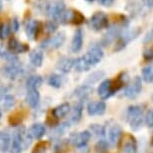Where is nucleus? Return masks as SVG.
<instances>
[{
    "instance_id": "nucleus-43",
    "label": "nucleus",
    "mask_w": 153,
    "mask_h": 153,
    "mask_svg": "<svg viewBox=\"0 0 153 153\" xmlns=\"http://www.w3.org/2000/svg\"><path fill=\"white\" fill-rule=\"evenodd\" d=\"M2 8H3V1L0 0V12L2 11Z\"/></svg>"
},
{
    "instance_id": "nucleus-32",
    "label": "nucleus",
    "mask_w": 153,
    "mask_h": 153,
    "mask_svg": "<svg viewBox=\"0 0 153 153\" xmlns=\"http://www.w3.org/2000/svg\"><path fill=\"white\" fill-rule=\"evenodd\" d=\"M142 79L146 83H153V63L142 69Z\"/></svg>"
},
{
    "instance_id": "nucleus-14",
    "label": "nucleus",
    "mask_w": 153,
    "mask_h": 153,
    "mask_svg": "<svg viewBox=\"0 0 153 153\" xmlns=\"http://www.w3.org/2000/svg\"><path fill=\"white\" fill-rule=\"evenodd\" d=\"M83 38H84V32L81 28L76 29L73 34L70 43V50L72 53H78L82 49L83 46Z\"/></svg>"
},
{
    "instance_id": "nucleus-41",
    "label": "nucleus",
    "mask_w": 153,
    "mask_h": 153,
    "mask_svg": "<svg viewBox=\"0 0 153 153\" xmlns=\"http://www.w3.org/2000/svg\"><path fill=\"white\" fill-rule=\"evenodd\" d=\"M151 41H153V27L148 31V32L146 33L145 37L143 38V43H144V44H146V43H150Z\"/></svg>"
},
{
    "instance_id": "nucleus-25",
    "label": "nucleus",
    "mask_w": 153,
    "mask_h": 153,
    "mask_svg": "<svg viewBox=\"0 0 153 153\" xmlns=\"http://www.w3.org/2000/svg\"><path fill=\"white\" fill-rule=\"evenodd\" d=\"M11 145V136L7 131L0 132V151L7 152L9 151Z\"/></svg>"
},
{
    "instance_id": "nucleus-26",
    "label": "nucleus",
    "mask_w": 153,
    "mask_h": 153,
    "mask_svg": "<svg viewBox=\"0 0 153 153\" xmlns=\"http://www.w3.org/2000/svg\"><path fill=\"white\" fill-rule=\"evenodd\" d=\"M137 151V143L134 137L131 135L126 136V139L123 143V152L124 153H136Z\"/></svg>"
},
{
    "instance_id": "nucleus-18",
    "label": "nucleus",
    "mask_w": 153,
    "mask_h": 153,
    "mask_svg": "<svg viewBox=\"0 0 153 153\" xmlns=\"http://www.w3.org/2000/svg\"><path fill=\"white\" fill-rule=\"evenodd\" d=\"M74 61H75L74 58H71V57L68 56H63L58 60V62L56 64V68L60 72H62V73H68L73 68Z\"/></svg>"
},
{
    "instance_id": "nucleus-27",
    "label": "nucleus",
    "mask_w": 153,
    "mask_h": 153,
    "mask_svg": "<svg viewBox=\"0 0 153 153\" xmlns=\"http://www.w3.org/2000/svg\"><path fill=\"white\" fill-rule=\"evenodd\" d=\"M42 82L43 79L40 75H30L26 80V89H38Z\"/></svg>"
},
{
    "instance_id": "nucleus-35",
    "label": "nucleus",
    "mask_w": 153,
    "mask_h": 153,
    "mask_svg": "<svg viewBox=\"0 0 153 153\" xmlns=\"http://www.w3.org/2000/svg\"><path fill=\"white\" fill-rule=\"evenodd\" d=\"M57 27H58V23L56 21H53V20H49V21L45 22L44 25H43V31L46 34L50 35V34L55 33Z\"/></svg>"
},
{
    "instance_id": "nucleus-11",
    "label": "nucleus",
    "mask_w": 153,
    "mask_h": 153,
    "mask_svg": "<svg viewBox=\"0 0 153 153\" xmlns=\"http://www.w3.org/2000/svg\"><path fill=\"white\" fill-rule=\"evenodd\" d=\"M142 90V80L139 76H135L133 80L124 88L123 95L129 99H134L141 93Z\"/></svg>"
},
{
    "instance_id": "nucleus-44",
    "label": "nucleus",
    "mask_w": 153,
    "mask_h": 153,
    "mask_svg": "<svg viewBox=\"0 0 153 153\" xmlns=\"http://www.w3.org/2000/svg\"><path fill=\"white\" fill-rule=\"evenodd\" d=\"M85 1H87V2H88V3H91V2H93V1H94V0H85Z\"/></svg>"
},
{
    "instance_id": "nucleus-45",
    "label": "nucleus",
    "mask_w": 153,
    "mask_h": 153,
    "mask_svg": "<svg viewBox=\"0 0 153 153\" xmlns=\"http://www.w3.org/2000/svg\"><path fill=\"white\" fill-rule=\"evenodd\" d=\"M1 117H2V112H1V110H0V119H1Z\"/></svg>"
},
{
    "instance_id": "nucleus-34",
    "label": "nucleus",
    "mask_w": 153,
    "mask_h": 153,
    "mask_svg": "<svg viewBox=\"0 0 153 153\" xmlns=\"http://www.w3.org/2000/svg\"><path fill=\"white\" fill-rule=\"evenodd\" d=\"M11 27L10 22H0V39H5L10 35Z\"/></svg>"
},
{
    "instance_id": "nucleus-17",
    "label": "nucleus",
    "mask_w": 153,
    "mask_h": 153,
    "mask_svg": "<svg viewBox=\"0 0 153 153\" xmlns=\"http://www.w3.org/2000/svg\"><path fill=\"white\" fill-rule=\"evenodd\" d=\"M121 136H122V128L118 124H114L108 131V143L111 146H117L120 142Z\"/></svg>"
},
{
    "instance_id": "nucleus-3",
    "label": "nucleus",
    "mask_w": 153,
    "mask_h": 153,
    "mask_svg": "<svg viewBox=\"0 0 153 153\" xmlns=\"http://www.w3.org/2000/svg\"><path fill=\"white\" fill-rule=\"evenodd\" d=\"M127 122L132 130H138L141 128L144 120V108L142 105L129 106L126 113Z\"/></svg>"
},
{
    "instance_id": "nucleus-37",
    "label": "nucleus",
    "mask_w": 153,
    "mask_h": 153,
    "mask_svg": "<svg viewBox=\"0 0 153 153\" xmlns=\"http://www.w3.org/2000/svg\"><path fill=\"white\" fill-rule=\"evenodd\" d=\"M143 59L145 61H153V45L146 47L143 51Z\"/></svg>"
},
{
    "instance_id": "nucleus-42",
    "label": "nucleus",
    "mask_w": 153,
    "mask_h": 153,
    "mask_svg": "<svg viewBox=\"0 0 153 153\" xmlns=\"http://www.w3.org/2000/svg\"><path fill=\"white\" fill-rule=\"evenodd\" d=\"M98 2L104 7H110L113 5L115 0H98Z\"/></svg>"
},
{
    "instance_id": "nucleus-9",
    "label": "nucleus",
    "mask_w": 153,
    "mask_h": 153,
    "mask_svg": "<svg viewBox=\"0 0 153 153\" xmlns=\"http://www.w3.org/2000/svg\"><path fill=\"white\" fill-rule=\"evenodd\" d=\"M66 40V34L63 31L54 34L49 38L43 40L40 44V48L44 49V50H54V49H58L64 44Z\"/></svg>"
},
{
    "instance_id": "nucleus-12",
    "label": "nucleus",
    "mask_w": 153,
    "mask_h": 153,
    "mask_svg": "<svg viewBox=\"0 0 153 153\" xmlns=\"http://www.w3.org/2000/svg\"><path fill=\"white\" fill-rule=\"evenodd\" d=\"M43 29V24L39 20L30 19L28 20L25 25V33L27 37L31 40H35L38 38L40 31Z\"/></svg>"
},
{
    "instance_id": "nucleus-39",
    "label": "nucleus",
    "mask_w": 153,
    "mask_h": 153,
    "mask_svg": "<svg viewBox=\"0 0 153 153\" xmlns=\"http://www.w3.org/2000/svg\"><path fill=\"white\" fill-rule=\"evenodd\" d=\"M144 119H145L146 125L148 126L149 128H153V109H150V110L147 112Z\"/></svg>"
},
{
    "instance_id": "nucleus-28",
    "label": "nucleus",
    "mask_w": 153,
    "mask_h": 153,
    "mask_svg": "<svg viewBox=\"0 0 153 153\" xmlns=\"http://www.w3.org/2000/svg\"><path fill=\"white\" fill-rule=\"evenodd\" d=\"M0 58L4 61L8 62H14V61H19L18 56L16 54L11 52L10 50H8V48L0 47Z\"/></svg>"
},
{
    "instance_id": "nucleus-20",
    "label": "nucleus",
    "mask_w": 153,
    "mask_h": 153,
    "mask_svg": "<svg viewBox=\"0 0 153 153\" xmlns=\"http://www.w3.org/2000/svg\"><path fill=\"white\" fill-rule=\"evenodd\" d=\"M28 134L30 135V137L32 139H40L45 135L46 133V128L44 124L42 123H35L28 129Z\"/></svg>"
},
{
    "instance_id": "nucleus-6",
    "label": "nucleus",
    "mask_w": 153,
    "mask_h": 153,
    "mask_svg": "<svg viewBox=\"0 0 153 153\" xmlns=\"http://www.w3.org/2000/svg\"><path fill=\"white\" fill-rule=\"evenodd\" d=\"M141 33L140 27H135L132 29H124L122 33L120 34L119 37L116 39V43H115L114 51H120L123 48H125L127 44H129L132 40H134L136 37L139 36Z\"/></svg>"
},
{
    "instance_id": "nucleus-48",
    "label": "nucleus",
    "mask_w": 153,
    "mask_h": 153,
    "mask_svg": "<svg viewBox=\"0 0 153 153\" xmlns=\"http://www.w3.org/2000/svg\"><path fill=\"white\" fill-rule=\"evenodd\" d=\"M7 1H9V0H7Z\"/></svg>"
},
{
    "instance_id": "nucleus-40",
    "label": "nucleus",
    "mask_w": 153,
    "mask_h": 153,
    "mask_svg": "<svg viewBox=\"0 0 153 153\" xmlns=\"http://www.w3.org/2000/svg\"><path fill=\"white\" fill-rule=\"evenodd\" d=\"M96 150L99 152H105L108 148V142H106L105 140H100L99 142L96 144Z\"/></svg>"
},
{
    "instance_id": "nucleus-47",
    "label": "nucleus",
    "mask_w": 153,
    "mask_h": 153,
    "mask_svg": "<svg viewBox=\"0 0 153 153\" xmlns=\"http://www.w3.org/2000/svg\"><path fill=\"white\" fill-rule=\"evenodd\" d=\"M152 100H153V95H152Z\"/></svg>"
},
{
    "instance_id": "nucleus-10",
    "label": "nucleus",
    "mask_w": 153,
    "mask_h": 153,
    "mask_svg": "<svg viewBox=\"0 0 153 153\" xmlns=\"http://www.w3.org/2000/svg\"><path fill=\"white\" fill-rule=\"evenodd\" d=\"M23 71H24V69L19 61L8 62L1 67L2 74L9 79H16L23 73Z\"/></svg>"
},
{
    "instance_id": "nucleus-2",
    "label": "nucleus",
    "mask_w": 153,
    "mask_h": 153,
    "mask_svg": "<svg viewBox=\"0 0 153 153\" xmlns=\"http://www.w3.org/2000/svg\"><path fill=\"white\" fill-rule=\"evenodd\" d=\"M32 138L28 134L25 128H18L14 132L9 152L10 153H21L31 144Z\"/></svg>"
},
{
    "instance_id": "nucleus-30",
    "label": "nucleus",
    "mask_w": 153,
    "mask_h": 153,
    "mask_svg": "<svg viewBox=\"0 0 153 153\" xmlns=\"http://www.w3.org/2000/svg\"><path fill=\"white\" fill-rule=\"evenodd\" d=\"M70 127V123L68 122H65V123H61L59 124L58 126L54 127L53 130L51 131V137H54V138H57V137H60L62 134H64V132L67 130V129Z\"/></svg>"
},
{
    "instance_id": "nucleus-31",
    "label": "nucleus",
    "mask_w": 153,
    "mask_h": 153,
    "mask_svg": "<svg viewBox=\"0 0 153 153\" xmlns=\"http://www.w3.org/2000/svg\"><path fill=\"white\" fill-rule=\"evenodd\" d=\"M48 85H50L53 88H60L63 83V77L59 74H51L47 79Z\"/></svg>"
},
{
    "instance_id": "nucleus-1",
    "label": "nucleus",
    "mask_w": 153,
    "mask_h": 153,
    "mask_svg": "<svg viewBox=\"0 0 153 153\" xmlns=\"http://www.w3.org/2000/svg\"><path fill=\"white\" fill-rule=\"evenodd\" d=\"M104 53L100 45L93 44L89 47L88 51L84 55L75 59L73 68L77 72H85L90 70L91 67H94L102 60Z\"/></svg>"
},
{
    "instance_id": "nucleus-15",
    "label": "nucleus",
    "mask_w": 153,
    "mask_h": 153,
    "mask_svg": "<svg viewBox=\"0 0 153 153\" xmlns=\"http://www.w3.org/2000/svg\"><path fill=\"white\" fill-rule=\"evenodd\" d=\"M8 50H10L14 54L25 53L29 50V46L25 43L20 42L15 37H11L8 41Z\"/></svg>"
},
{
    "instance_id": "nucleus-21",
    "label": "nucleus",
    "mask_w": 153,
    "mask_h": 153,
    "mask_svg": "<svg viewBox=\"0 0 153 153\" xmlns=\"http://www.w3.org/2000/svg\"><path fill=\"white\" fill-rule=\"evenodd\" d=\"M16 101L14 96L10 94H3L0 97V110L9 111L15 105Z\"/></svg>"
},
{
    "instance_id": "nucleus-23",
    "label": "nucleus",
    "mask_w": 153,
    "mask_h": 153,
    "mask_svg": "<svg viewBox=\"0 0 153 153\" xmlns=\"http://www.w3.org/2000/svg\"><path fill=\"white\" fill-rule=\"evenodd\" d=\"M70 110H71L70 104L67 102H65L58 106H56V107L52 110V114L54 117L57 118V119H60V118L67 116V114L70 112Z\"/></svg>"
},
{
    "instance_id": "nucleus-8",
    "label": "nucleus",
    "mask_w": 153,
    "mask_h": 153,
    "mask_svg": "<svg viewBox=\"0 0 153 153\" xmlns=\"http://www.w3.org/2000/svg\"><path fill=\"white\" fill-rule=\"evenodd\" d=\"M88 24L91 29L94 31H100L109 26V18L107 14L103 11H96L93 15L90 17Z\"/></svg>"
},
{
    "instance_id": "nucleus-4",
    "label": "nucleus",
    "mask_w": 153,
    "mask_h": 153,
    "mask_svg": "<svg viewBox=\"0 0 153 153\" xmlns=\"http://www.w3.org/2000/svg\"><path fill=\"white\" fill-rule=\"evenodd\" d=\"M65 9L66 7L63 0H50L42 5V10L45 15L48 16L50 20L56 21L57 23Z\"/></svg>"
},
{
    "instance_id": "nucleus-24",
    "label": "nucleus",
    "mask_w": 153,
    "mask_h": 153,
    "mask_svg": "<svg viewBox=\"0 0 153 153\" xmlns=\"http://www.w3.org/2000/svg\"><path fill=\"white\" fill-rule=\"evenodd\" d=\"M82 111H83V105L81 102H78L77 104L74 105V107L70 110V118H69L68 122L70 124H75L81 119L82 116Z\"/></svg>"
},
{
    "instance_id": "nucleus-7",
    "label": "nucleus",
    "mask_w": 153,
    "mask_h": 153,
    "mask_svg": "<svg viewBox=\"0 0 153 153\" xmlns=\"http://www.w3.org/2000/svg\"><path fill=\"white\" fill-rule=\"evenodd\" d=\"M84 22H85V16L79 10L73 9V8L65 9L58 20V23H61V24L81 25Z\"/></svg>"
},
{
    "instance_id": "nucleus-16",
    "label": "nucleus",
    "mask_w": 153,
    "mask_h": 153,
    "mask_svg": "<svg viewBox=\"0 0 153 153\" xmlns=\"http://www.w3.org/2000/svg\"><path fill=\"white\" fill-rule=\"evenodd\" d=\"M106 111V104L103 101H93L88 103L87 105V113L90 116H98L103 115Z\"/></svg>"
},
{
    "instance_id": "nucleus-36",
    "label": "nucleus",
    "mask_w": 153,
    "mask_h": 153,
    "mask_svg": "<svg viewBox=\"0 0 153 153\" xmlns=\"http://www.w3.org/2000/svg\"><path fill=\"white\" fill-rule=\"evenodd\" d=\"M90 130L92 133H94L97 136H104L105 135V127L99 124H92L90 126Z\"/></svg>"
},
{
    "instance_id": "nucleus-22",
    "label": "nucleus",
    "mask_w": 153,
    "mask_h": 153,
    "mask_svg": "<svg viewBox=\"0 0 153 153\" xmlns=\"http://www.w3.org/2000/svg\"><path fill=\"white\" fill-rule=\"evenodd\" d=\"M29 60L34 67H40L43 64V60H44L43 51L41 49H34L29 54Z\"/></svg>"
},
{
    "instance_id": "nucleus-33",
    "label": "nucleus",
    "mask_w": 153,
    "mask_h": 153,
    "mask_svg": "<svg viewBox=\"0 0 153 153\" xmlns=\"http://www.w3.org/2000/svg\"><path fill=\"white\" fill-rule=\"evenodd\" d=\"M104 74L105 73L103 71H95V72H93V73L89 75V76L87 77V79L85 80V85L90 86L92 84H94V83L98 82L103 76H104Z\"/></svg>"
},
{
    "instance_id": "nucleus-46",
    "label": "nucleus",
    "mask_w": 153,
    "mask_h": 153,
    "mask_svg": "<svg viewBox=\"0 0 153 153\" xmlns=\"http://www.w3.org/2000/svg\"><path fill=\"white\" fill-rule=\"evenodd\" d=\"M1 89H2V87H1V85H0V90H1Z\"/></svg>"
},
{
    "instance_id": "nucleus-38",
    "label": "nucleus",
    "mask_w": 153,
    "mask_h": 153,
    "mask_svg": "<svg viewBox=\"0 0 153 153\" xmlns=\"http://www.w3.org/2000/svg\"><path fill=\"white\" fill-rule=\"evenodd\" d=\"M10 27H11V32H17L20 28V22L17 17H13L10 21Z\"/></svg>"
},
{
    "instance_id": "nucleus-19",
    "label": "nucleus",
    "mask_w": 153,
    "mask_h": 153,
    "mask_svg": "<svg viewBox=\"0 0 153 153\" xmlns=\"http://www.w3.org/2000/svg\"><path fill=\"white\" fill-rule=\"evenodd\" d=\"M25 100L31 108H36L40 102V94L38 89H26Z\"/></svg>"
},
{
    "instance_id": "nucleus-29",
    "label": "nucleus",
    "mask_w": 153,
    "mask_h": 153,
    "mask_svg": "<svg viewBox=\"0 0 153 153\" xmlns=\"http://www.w3.org/2000/svg\"><path fill=\"white\" fill-rule=\"evenodd\" d=\"M92 91H93V88H92L91 86L84 84L77 88L74 93H75V96L78 97L79 99H85L86 97L90 95V93H92Z\"/></svg>"
},
{
    "instance_id": "nucleus-5",
    "label": "nucleus",
    "mask_w": 153,
    "mask_h": 153,
    "mask_svg": "<svg viewBox=\"0 0 153 153\" xmlns=\"http://www.w3.org/2000/svg\"><path fill=\"white\" fill-rule=\"evenodd\" d=\"M123 84V80L121 75L118 76L116 81H113L111 79H105L100 83L99 87L97 89V93L101 99L105 100L114 94L115 91H117Z\"/></svg>"
},
{
    "instance_id": "nucleus-13",
    "label": "nucleus",
    "mask_w": 153,
    "mask_h": 153,
    "mask_svg": "<svg viewBox=\"0 0 153 153\" xmlns=\"http://www.w3.org/2000/svg\"><path fill=\"white\" fill-rule=\"evenodd\" d=\"M91 138V133L89 131H81L74 133L70 136V143L76 148H82L86 146Z\"/></svg>"
}]
</instances>
